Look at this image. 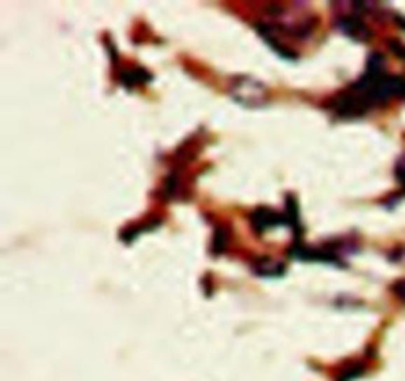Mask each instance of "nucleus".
Instances as JSON below:
<instances>
[{"label":"nucleus","mask_w":405,"mask_h":381,"mask_svg":"<svg viewBox=\"0 0 405 381\" xmlns=\"http://www.w3.org/2000/svg\"><path fill=\"white\" fill-rule=\"evenodd\" d=\"M395 176H397V182H399L401 188L405 190V160L397 162V166H395Z\"/></svg>","instance_id":"nucleus-4"},{"label":"nucleus","mask_w":405,"mask_h":381,"mask_svg":"<svg viewBox=\"0 0 405 381\" xmlns=\"http://www.w3.org/2000/svg\"><path fill=\"white\" fill-rule=\"evenodd\" d=\"M405 97V79L401 76H390L383 66V57L372 54L364 76L350 88L340 91L332 99L330 107L342 119H356L366 115L372 107L390 103L392 99Z\"/></svg>","instance_id":"nucleus-1"},{"label":"nucleus","mask_w":405,"mask_h":381,"mask_svg":"<svg viewBox=\"0 0 405 381\" xmlns=\"http://www.w3.org/2000/svg\"><path fill=\"white\" fill-rule=\"evenodd\" d=\"M281 221H285V218H279L273 209H255L252 216L253 228L257 229L259 233L265 231V229L275 228V226H277V223H281Z\"/></svg>","instance_id":"nucleus-3"},{"label":"nucleus","mask_w":405,"mask_h":381,"mask_svg":"<svg viewBox=\"0 0 405 381\" xmlns=\"http://www.w3.org/2000/svg\"><path fill=\"white\" fill-rule=\"evenodd\" d=\"M338 26L342 28V32L356 38V40H368L372 36L370 28L358 16H342V18H338Z\"/></svg>","instance_id":"nucleus-2"},{"label":"nucleus","mask_w":405,"mask_h":381,"mask_svg":"<svg viewBox=\"0 0 405 381\" xmlns=\"http://www.w3.org/2000/svg\"><path fill=\"white\" fill-rule=\"evenodd\" d=\"M390 46L394 48L395 54L399 55V57H404V60H405V46H404V44H397V42H392V44H390Z\"/></svg>","instance_id":"nucleus-6"},{"label":"nucleus","mask_w":405,"mask_h":381,"mask_svg":"<svg viewBox=\"0 0 405 381\" xmlns=\"http://www.w3.org/2000/svg\"><path fill=\"white\" fill-rule=\"evenodd\" d=\"M394 293L399 300H404L405 303V279L404 281H397V283L394 284Z\"/></svg>","instance_id":"nucleus-5"}]
</instances>
